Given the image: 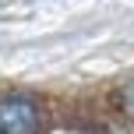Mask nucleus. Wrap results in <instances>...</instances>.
Here are the masks:
<instances>
[{
	"instance_id": "obj_1",
	"label": "nucleus",
	"mask_w": 134,
	"mask_h": 134,
	"mask_svg": "<svg viewBox=\"0 0 134 134\" xmlns=\"http://www.w3.org/2000/svg\"><path fill=\"white\" fill-rule=\"evenodd\" d=\"M39 131V106L28 95H11L0 102V134H35Z\"/></svg>"
},
{
	"instance_id": "obj_2",
	"label": "nucleus",
	"mask_w": 134,
	"mask_h": 134,
	"mask_svg": "<svg viewBox=\"0 0 134 134\" xmlns=\"http://www.w3.org/2000/svg\"><path fill=\"white\" fill-rule=\"evenodd\" d=\"M120 106H124V113H127V116H134V81L120 88Z\"/></svg>"
}]
</instances>
